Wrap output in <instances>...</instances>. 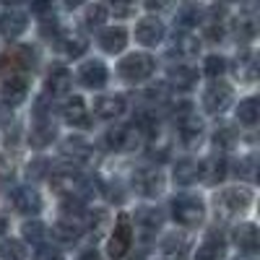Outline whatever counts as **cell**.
<instances>
[{
    "label": "cell",
    "mask_w": 260,
    "mask_h": 260,
    "mask_svg": "<svg viewBox=\"0 0 260 260\" xmlns=\"http://www.w3.org/2000/svg\"><path fill=\"white\" fill-rule=\"evenodd\" d=\"M45 83H47V94H52V96H62V94H68V91H71L73 76H71L68 68H62V65H55V68H50Z\"/></svg>",
    "instance_id": "22"
},
{
    "label": "cell",
    "mask_w": 260,
    "mask_h": 260,
    "mask_svg": "<svg viewBox=\"0 0 260 260\" xmlns=\"http://www.w3.org/2000/svg\"><path fill=\"white\" fill-rule=\"evenodd\" d=\"M0 260H26V247L18 240H3L0 242Z\"/></svg>",
    "instance_id": "34"
},
{
    "label": "cell",
    "mask_w": 260,
    "mask_h": 260,
    "mask_svg": "<svg viewBox=\"0 0 260 260\" xmlns=\"http://www.w3.org/2000/svg\"><path fill=\"white\" fill-rule=\"evenodd\" d=\"M107 11H112L115 16H130V13H133V6H120V3H115V6H110Z\"/></svg>",
    "instance_id": "43"
},
{
    "label": "cell",
    "mask_w": 260,
    "mask_h": 260,
    "mask_svg": "<svg viewBox=\"0 0 260 260\" xmlns=\"http://www.w3.org/2000/svg\"><path fill=\"white\" fill-rule=\"evenodd\" d=\"M161 250L169 257H182L185 250H187V240H185V237H177V234H169L164 240V245H161Z\"/></svg>",
    "instance_id": "37"
},
{
    "label": "cell",
    "mask_w": 260,
    "mask_h": 260,
    "mask_svg": "<svg viewBox=\"0 0 260 260\" xmlns=\"http://www.w3.org/2000/svg\"><path fill=\"white\" fill-rule=\"evenodd\" d=\"M120 76L127 81V83H141V81H148L151 76H154L156 71V60L146 55V52H133V55H127L122 57L120 62Z\"/></svg>",
    "instance_id": "4"
},
{
    "label": "cell",
    "mask_w": 260,
    "mask_h": 260,
    "mask_svg": "<svg viewBox=\"0 0 260 260\" xmlns=\"http://www.w3.org/2000/svg\"><path fill=\"white\" fill-rule=\"evenodd\" d=\"M229 175V164L224 156H208L198 164V177L206 182V185H219L224 177Z\"/></svg>",
    "instance_id": "16"
},
{
    "label": "cell",
    "mask_w": 260,
    "mask_h": 260,
    "mask_svg": "<svg viewBox=\"0 0 260 260\" xmlns=\"http://www.w3.org/2000/svg\"><path fill=\"white\" fill-rule=\"evenodd\" d=\"M226 60L221 57V55H211V57H206V65H203V71H206V76L208 78H219V76H224L226 73Z\"/></svg>",
    "instance_id": "38"
},
{
    "label": "cell",
    "mask_w": 260,
    "mask_h": 260,
    "mask_svg": "<svg viewBox=\"0 0 260 260\" xmlns=\"http://www.w3.org/2000/svg\"><path fill=\"white\" fill-rule=\"evenodd\" d=\"M252 203V190L250 187H226L221 192H216L213 198V206H216V216L224 221H232L237 219L240 213H245Z\"/></svg>",
    "instance_id": "1"
},
{
    "label": "cell",
    "mask_w": 260,
    "mask_h": 260,
    "mask_svg": "<svg viewBox=\"0 0 260 260\" xmlns=\"http://www.w3.org/2000/svg\"><path fill=\"white\" fill-rule=\"evenodd\" d=\"M78 81L86 86V89H102V86L107 83V68L102 60H89L81 65L78 71Z\"/></svg>",
    "instance_id": "19"
},
{
    "label": "cell",
    "mask_w": 260,
    "mask_h": 260,
    "mask_svg": "<svg viewBox=\"0 0 260 260\" xmlns=\"http://www.w3.org/2000/svg\"><path fill=\"white\" fill-rule=\"evenodd\" d=\"M8 229V219H6V216H0V234H3Z\"/></svg>",
    "instance_id": "45"
},
{
    "label": "cell",
    "mask_w": 260,
    "mask_h": 260,
    "mask_svg": "<svg viewBox=\"0 0 260 260\" xmlns=\"http://www.w3.org/2000/svg\"><path fill=\"white\" fill-rule=\"evenodd\" d=\"M125 112V96L120 94H104L94 99V115L99 120H115Z\"/></svg>",
    "instance_id": "17"
},
{
    "label": "cell",
    "mask_w": 260,
    "mask_h": 260,
    "mask_svg": "<svg viewBox=\"0 0 260 260\" xmlns=\"http://www.w3.org/2000/svg\"><path fill=\"white\" fill-rule=\"evenodd\" d=\"M55 136H57V127H55V122H52V115H47L45 107H37V122H34L31 136H29L31 146L45 148V146H50V143L55 141Z\"/></svg>",
    "instance_id": "9"
},
{
    "label": "cell",
    "mask_w": 260,
    "mask_h": 260,
    "mask_svg": "<svg viewBox=\"0 0 260 260\" xmlns=\"http://www.w3.org/2000/svg\"><path fill=\"white\" fill-rule=\"evenodd\" d=\"M29 26V16L24 11H18V8H8L0 13V37H6V39H16L26 31Z\"/></svg>",
    "instance_id": "14"
},
{
    "label": "cell",
    "mask_w": 260,
    "mask_h": 260,
    "mask_svg": "<svg viewBox=\"0 0 260 260\" xmlns=\"http://www.w3.org/2000/svg\"><path fill=\"white\" fill-rule=\"evenodd\" d=\"M234 242H237V247H240L245 255H252V252L257 250V226H255V224H242V226H237Z\"/></svg>",
    "instance_id": "27"
},
{
    "label": "cell",
    "mask_w": 260,
    "mask_h": 260,
    "mask_svg": "<svg viewBox=\"0 0 260 260\" xmlns=\"http://www.w3.org/2000/svg\"><path fill=\"white\" fill-rule=\"evenodd\" d=\"M161 221H164V216H161L159 208H141V211L136 213V224H138L143 232H156V229L161 226Z\"/></svg>",
    "instance_id": "30"
},
{
    "label": "cell",
    "mask_w": 260,
    "mask_h": 260,
    "mask_svg": "<svg viewBox=\"0 0 260 260\" xmlns=\"http://www.w3.org/2000/svg\"><path fill=\"white\" fill-rule=\"evenodd\" d=\"M257 57H255V52L252 50H245V52H240L234 57V62H232V73H234V78L237 81H242V83H252L255 78H257V62H255Z\"/></svg>",
    "instance_id": "18"
},
{
    "label": "cell",
    "mask_w": 260,
    "mask_h": 260,
    "mask_svg": "<svg viewBox=\"0 0 260 260\" xmlns=\"http://www.w3.org/2000/svg\"><path fill=\"white\" fill-rule=\"evenodd\" d=\"M55 42L68 57H81L86 50H89V42H86V37L78 34V31H60V37Z\"/></svg>",
    "instance_id": "24"
},
{
    "label": "cell",
    "mask_w": 260,
    "mask_h": 260,
    "mask_svg": "<svg viewBox=\"0 0 260 260\" xmlns=\"http://www.w3.org/2000/svg\"><path fill=\"white\" fill-rule=\"evenodd\" d=\"M120 260H143V255H138V257H136V255H130V252H127V255H125V257H120Z\"/></svg>",
    "instance_id": "46"
},
{
    "label": "cell",
    "mask_w": 260,
    "mask_h": 260,
    "mask_svg": "<svg viewBox=\"0 0 260 260\" xmlns=\"http://www.w3.org/2000/svg\"><path fill=\"white\" fill-rule=\"evenodd\" d=\"M141 133L136 130V125L130 122V125H115V127H110L104 133V138H102V146L107 148V151H117V154H125V151H136L138 148V143H141Z\"/></svg>",
    "instance_id": "5"
},
{
    "label": "cell",
    "mask_w": 260,
    "mask_h": 260,
    "mask_svg": "<svg viewBox=\"0 0 260 260\" xmlns=\"http://www.w3.org/2000/svg\"><path fill=\"white\" fill-rule=\"evenodd\" d=\"M78 260H102V255L91 247V250H83V252L78 255Z\"/></svg>",
    "instance_id": "44"
},
{
    "label": "cell",
    "mask_w": 260,
    "mask_h": 260,
    "mask_svg": "<svg viewBox=\"0 0 260 260\" xmlns=\"http://www.w3.org/2000/svg\"><path fill=\"white\" fill-rule=\"evenodd\" d=\"M21 234H24V240L31 242V245H45V237H47V226L42 221H26L21 226Z\"/></svg>",
    "instance_id": "33"
},
{
    "label": "cell",
    "mask_w": 260,
    "mask_h": 260,
    "mask_svg": "<svg viewBox=\"0 0 260 260\" xmlns=\"http://www.w3.org/2000/svg\"><path fill=\"white\" fill-rule=\"evenodd\" d=\"M62 117L68 125H76V127H89V122H91L89 110H86V102L81 96H73L62 104Z\"/></svg>",
    "instance_id": "20"
},
{
    "label": "cell",
    "mask_w": 260,
    "mask_h": 260,
    "mask_svg": "<svg viewBox=\"0 0 260 260\" xmlns=\"http://www.w3.org/2000/svg\"><path fill=\"white\" fill-rule=\"evenodd\" d=\"M130 245H133V221H130L127 213H120L117 221L112 226V234H110V242H107V250L115 260L125 257L130 252Z\"/></svg>",
    "instance_id": "6"
},
{
    "label": "cell",
    "mask_w": 260,
    "mask_h": 260,
    "mask_svg": "<svg viewBox=\"0 0 260 260\" xmlns=\"http://www.w3.org/2000/svg\"><path fill=\"white\" fill-rule=\"evenodd\" d=\"M198 50H201V42L190 37L187 31H175V37H172V45H169V57L172 60H180V65H185L187 60L198 57Z\"/></svg>",
    "instance_id": "10"
},
{
    "label": "cell",
    "mask_w": 260,
    "mask_h": 260,
    "mask_svg": "<svg viewBox=\"0 0 260 260\" xmlns=\"http://www.w3.org/2000/svg\"><path fill=\"white\" fill-rule=\"evenodd\" d=\"M237 175L245 180H255V156H245L237 161Z\"/></svg>",
    "instance_id": "40"
},
{
    "label": "cell",
    "mask_w": 260,
    "mask_h": 260,
    "mask_svg": "<svg viewBox=\"0 0 260 260\" xmlns=\"http://www.w3.org/2000/svg\"><path fill=\"white\" fill-rule=\"evenodd\" d=\"M81 234H83V224L78 219H60L52 226V237H55V240H60V242H65V245L76 242Z\"/></svg>",
    "instance_id": "26"
},
{
    "label": "cell",
    "mask_w": 260,
    "mask_h": 260,
    "mask_svg": "<svg viewBox=\"0 0 260 260\" xmlns=\"http://www.w3.org/2000/svg\"><path fill=\"white\" fill-rule=\"evenodd\" d=\"M175 122H177V136H180V141L187 148L201 143V138H203V120L195 115L190 102H182L180 110H175Z\"/></svg>",
    "instance_id": "3"
},
{
    "label": "cell",
    "mask_w": 260,
    "mask_h": 260,
    "mask_svg": "<svg viewBox=\"0 0 260 260\" xmlns=\"http://www.w3.org/2000/svg\"><path fill=\"white\" fill-rule=\"evenodd\" d=\"M107 6L102 3H94V6H86V13H83V21H86V26L94 29V26H102L104 21H107Z\"/></svg>",
    "instance_id": "35"
},
{
    "label": "cell",
    "mask_w": 260,
    "mask_h": 260,
    "mask_svg": "<svg viewBox=\"0 0 260 260\" xmlns=\"http://www.w3.org/2000/svg\"><path fill=\"white\" fill-rule=\"evenodd\" d=\"M242 260H245V257H242Z\"/></svg>",
    "instance_id": "47"
},
{
    "label": "cell",
    "mask_w": 260,
    "mask_h": 260,
    "mask_svg": "<svg viewBox=\"0 0 260 260\" xmlns=\"http://www.w3.org/2000/svg\"><path fill=\"white\" fill-rule=\"evenodd\" d=\"M29 96V81L24 76H8L0 86V99L6 107H18Z\"/></svg>",
    "instance_id": "13"
},
{
    "label": "cell",
    "mask_w": 260,
    "mask_h": 260,
    "mask_svg": "<svg viewBox=\"0 0 260 260\" xmlns=\"http://www.w3.org/2000/svg\"><path fill=\"white\" fill-rule=\"evenodd\" d=\"M60 154L65 159H71L73 164H91L96 161V151L89 141L83 138H65L62 146H60Z\"/></svg>",
    "instance_id": "12"
},
{
    "label": "cell",
    "mask_w": 260,
    "mask_h": 260,
    "mask_svg": "<svg viewBox=\"0 0 260 260\" xmlns=\"http://www.w3.org/2000/svg\"><path fill=\"white\" fill-rule=\"evenodd\" d=\"M175 24L180 26V31H187L192 26L203 24V11L195 8V6H185V8L177 11V21H175Z\"/></svg>",
    "instance_id": "31"
},
{
    "label": "cell",
    "mask_w": 260,
    "mask_h": 260,
    "mask_svg": "<svg viewBox=\"0 0 260 260\" xmlns=\"http://www.w3.org/2000/svg\"><path fill=\"white\" fill-rule=\"evenodd\" d=\"M198 83V71L192 65H175L169 68V86H175L180 91H190Z\"/></svg>",
    "instance_id": "25"
},
{
    "label": "cell",
    "mask_w": 260,
    "mask_h": 260,
    "mask_svg": "<svg viewBox=\"0 0 260 260\" xmlns=\"http://www.w3.org/2000/svg\"><path fill=\"white\" fill-rule=\"evenodd\" d=\"M172 177H175V182L182 185V187L192 185L195 180H198V161L195 159H180L175 164V169H172Z\"/></svg>",
    "instance_id": "28"
},
{
    "label": "cell",
    "mask_w": 260,
    "mask_h": 260,
    "mask_svg": "<svg viewBox=\"0 0 260 260\" xmlns=\"http://www.w3.org/2000/svg\"><path fill=\"white\" fill-rule=\"evenodd\" d=\"M50 172H52V167H50V161H47V159H37V161H31V164H29V177H31V180L50 177Z\"/></svg>",
    "instance_id": "39"
},
{
    "label": "cell",
    "mask_w": 260,
    "mask_h": 260,
    "mask_svg": "<svg viewBox=\"0 0 260 260\" xmlns=\"http://www.w3.org/2000/svg\"><path fill=\"white\" fill-rule=\"evenodd\" d=\"M125 45H127V31H125L122 26H107V29H102V34H99V47H102L104 52L117 55V52L125 50Z\"/></svg>",
    "instance_id": "23"
},
{
    "label": "cell",
    "mask_w": 260,
    "mask_h": 260,
    "mask_svg": "<svg viewBox=\"0 0 260 260\" xmlns=\"http://www.w3.org/2000/svg\"><path fill=\"white\" fill-rule=\"evenodd\" d=\"M237 127H232V125H219L216 127V133H213V146L216 148H221V151H229V148H234L237 146Z\"/></svg>",
    "instance_id": "32"
},
{
    "label": "cell",
    "mask_w": 260,
    "mask_h": 260,
    "mask_svg": "<svg viewBox=\"0 0 260 260\" xmlns=\"http://www.w3.org/2000/svg\"><path fill=\"white\" fill-rule=\"evenodd\" d=\"M34 260H65V257H62L60 250H55V247H50V245H39V247L34 250Z\"/></svg>",
    "instance_id": "41"
},
{
    "label": "cell",
    "mask_w": 260,
    "mask_h": 260,
    "mask_svg": "<svg viewBox=\"0 0 260 260\" xmlns=\"http://www.w3.org/2000/svg\"><path fill=\"white\" fill-rule=\"evenodd\" d=\"M221 255H224V237H221L219 226H216V229L208 232L206 242L195 250L192 260H221Z\"/></svg>",
    "instance_id": "21"
},
{
    "label": "cell",
    "mask_w": 260,
    "mask_h": 260,
    "mask_svg": "<svg viewBox=\"0 0 260 260\" xmlns=\"http://www.w3.org/2000/svg\"><path fill=\"white\" fill-rule=\"evenodd\" d=\"M13 161L8 159V156H3V159H0V177H3V180H8V177H13Z\"/></svg>",
    "instance_id": "42"
},
{
    "label": "cell",
    "mask_w": 260,
    "mask_h": 260,
    "mask_svg": "<svg viewBox=\"0 0 260 260\" xmlns=\"http://www.w3.org/2000/svg\"><path fill=\"white\" fill-rule=\"evenodd\" d=\"M234 102V91H232V86L226 83H211L206 94H203V110L208 115H221L229 110V104Z\"/></svg>",
    "instance_id": "8"
},
{
    "label": "cell",
    "mask_w": 260,
    "mask_h": 260,
    "mask_svg": "<svg viewBox=\"0 0 260 260\" xmlns=\"http://www.w3.org/2000/svg\"><path fill=\"white\" fill-rule=\"evenodd\" d=\"M234 37L240 39V42H247L255 37V21L250 16H240V18H234Z\"/></svg>",
    "instance_id": "36"
},
{
    "label": "cell",
    "mask_w": 260,
    "mask_h": 260,
    "mask_svg": "<svg viewBox=\"0 0 260 260\" xmlns=\"http://www.w3.org/2000/svg\"><path fill=\"white\" fill-rule=\"evenodd\" d=\"M237 120H240L242 125H247V127H252L260 120V102L255 96L242 99L240 104H237Z\"/></svg>",
    "instance_id": "29"
},
{
    "label": "cell",
    "mask_w": 260,
    "mask_h": 260,
    "mask_svg": "<svg viewBox=\"0 0 260 260\" xmlns=\"http://www.w3.org/2000/svg\"><path fill=\"white\" fill-rule=\"evenodd\" d=\"M11 203L18 213L24 216H34L42 211V195L31 187V185H18L13 192H11Z\"/></svg>",
    "instance_id": "11"
},
{
    "label": "cell",
    "mask_w": 260,
    "mask_h": 260,
    "mask_svg": "<svg viewBox=\"0 0 260 260\" xmlns=\"http://www.w3.org/2000/svg\"><path fill=\"white\" fill-rule=\"evenodd\" d=\"M172 208V219H175L180 226H198L203 219H206V206L198 195H190V192H182V195H175L169 203Z\"/></svg>",
    "instance_id": "2"
},
{
    "label": "cell",
    "mask_w": 260,
    "mask_h": 260,
    "mask_svg": "<svg viewBox=\"0 0 260 260\" xmlns=\"http://www.w3.org/2000/svg\"><path fill=\"white\" fill-rule=\"evenodd\" d=\"M136 39L141 42V45L146 47H156L161 45V39H164V24L156 18V16H146L138 21V26H136Z\"/></svg>",
    "instance_id": "15"
},
{
    "label": "cell",
    "mask_w": 260,
    "mask_h": 260,
    "mask_svg": "<svg viewBox=\"0 0 260 260\" xmlns=\"http://www.w3.org/2000/svg\"><path fill=\"white\" fill-rule=\"evenodd\" d=\"M133 190L143 198H156V195L164 190V175L159 167H141L133 172Z\"/></svg>",
    "instance_id": "7"
}]
</instances>
